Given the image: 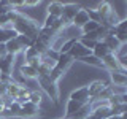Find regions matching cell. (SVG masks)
Segmentation results:
<instances>
[{
  "label": "cell",
  "instance_id": "6da1fadb",
  "mask_svg": "<svg viewBox=\"0 0 127 119\" xmlns=\"http://www.w3.org/2000/svg\"><path fill=\"white\" fill-rule=\"evenodd\" d=\"M37 83H38L40 90L45 94V97L48 100L49 102L51 100L57 102V98H59V86L56 84V83H53L49 78H41V76L37 78Z\"/></svg>",
  "mask_w": 127,
  "mask_h": 119
},
{
  "label": "cell",
  "instance_id": "7a4b0ae2",
  "mask_svg": "<svg viewBox=\"0 0 127 119\" xmlns=\"http://www.w3.org/2000/svg\"><path fill=\"white\" fill-rule=\"evenodd\" d=\"M68 100H75V102L81 103V105H87V103L91 102V97H89V94H87L86 86H81V87L73 89L70 92V95H68Z\"/></svg>",
  "mask_w": 127,
  "mask_h": 119
},
{
  "label": "cell",
  "instance_id": "3957f363",
  "mask_svg": "<svg viewBox=\"0 0 127 119\" xmlns=\"http://www.w3.org/2000/svg\"><path fill=\"white\" fill-rule=\"evenodd\" d=\"M108 84H110V81H102V79H94V81H91L89 84H86V89H87V94H89L91 100L97 97Z\"/></svg>",
  "mask_w": 127,
  "mask_h": 119
},
{
  "label": "cell",
  "instance_id": "277c9868",
  "mask_svg": "<svg viewBox=\"0 0 127 119\" xmlns=\"http://www.w3.org/2000/svg\"><path fill=\"white\" fill-rule=\"evenodd\" d=\"M89 54H92L91 53L89 49H86L84 46L81 45V43H75L73 46H71V49H70V53H68V56L71 59H73V60H79V59H83V57H86V56H89Z\"/></svg>",
  "mask_w": 127,
  "mask_h": 119
},
{
  "label": "cell",
  "instance_id": "5b68a950",
  "mask_svg": "<svg viewBox=\"0 0 127 119\" xmlns=\"http://www.w3.org/2000/svg\"><path fill=\"white\" fill-rule=\"evenodd\" d=\"M14 70V56L6 54L0 59V73L2 75H11Z\"/></svg>",
  "mask_w": 127,
  "mask_h": 119
},
{
  "label": "cell",
  "instance_id": "8992f818",
  "mask_svg": "<svg viewBox=\"0 0 127 119\" xmlns=\"http://www.w3.org/2000/svg\"><path fill=\"white\" fill-rule=\"evenodd\" d=\"M73 63H75V60L70 57L68 54H59L57 60H56V68L61 70V71H64V73H67Z\"/></svg>",
  "mask_w": 127,
  "mask_h": 119
},
{
  "label": "cell",
  "instance_id": "52a82bcc",
  "mask_svg": "<svg viewBox=\"0 0 127 119\" xmlns=\"http://www.w3.org/2000/svg\"><path fill=\"white\" fill-rule=\"evenodd\" d=\"M102 67H103V70H106L108 73H111V71H121L119 63L116 60V57H114V54L105 56V57L102 59Z\"/></svg>",
  "mask_w": 127,
  "mask_h": 119
},
{
  "label": "cell",
  "instance_id": "ba28073f",
  "mask_svg": "<svg viewBox=\"0 0 127 119\" xmlns=\"http://www.w3.org/2000/svg\"><path fill=\"white\" fill-rule=\"evenodd\" d=\"M83 106H84V105H81V103H78L75 100H67V103H65V113H64L62 118L64 119H70L75 113H78Z\"/></svg>",
  "mask_w": 127,
  "mask_h": 119
},
{
  "label": "cell",
  "instance_id": "9c48e42d",
  "mask_svg": "<svg viewBox=\"0 0 127 119\" xmlns=\"http://www.w3.org/2000/svg\"><path fill=\"white\" fill-rule=\"evenodd\" d=\"M64 11V3L62 2H49L46 3V14L54 16V18H61Z\"/></svg>",
  "mask_w": 127,
  "mask_h": 119
},
{
  "label": "cell",
  "instance_id": "30bf717a",
  "mask_svg": "<svg viewBox=\"0 0 127 119\" xmlns=\"http://www.w3.org/2000/svg\"><path fill=\"white\" fill-rule=\"evenodd\" d=\"M110 84H113V86H127V75L124 71H111L110 73Z\"/></svg>",
  "mask_w": 127,
  "mask_h": 119
},
{
  "label": "cell",
  "instance_id": "8fae6325",
  "mask_svg": "<svg viewBox=\"0 0 127 119\" xmlns=\"http://www.w3.org/2000/svg\"><path fill=\"white\" fill-rule=\"evenodd\" d=\"M87 21H89V14H87L86 10H83V8H81V10L76 13V16L71 19V26L76 27V29H81V27L84 26Z\"/></svg>",
  "mask_w": 127,
  "mask_h": 119
},
{
  "label": "cell",
  "instance_id": "7c38bea8",
  "mask_svg": "<svg viewBox=\"0 0 127 119\" xmlns=\"http://www.w3.org/2000/svg\"><path fill=\"white\" fill-rule=\"evenodd\" d=\"M5 48H6V54H11V56H18V54H21L22 53V46L19 45V41L16 38L13 40H10V41H6L5 43Z\"/></svg>",
  "mask_w": 127,
  "mask_h": 119
},
{
  "label": "cell",
  "instance_id": "4fadbf2b",
  "mask_svg": "<svg viewBox=\"0 0 127 119\" xmlns=\"http://www.w3.org/2000/svg\"><path fill=\"white\" fill-rule=\"evenodd\" d=\"M108 54H111L110 53V49L106 48V45L103 41H97V45H95V48L92 49V56H95L97 59H102L105 57V56H108Z\"/></svg>",
  "mask_w": 127,
  "mask_h": 119
},
{
  "label": "cell",
  "instance_id": "5bb4252c",
  "mask_svg": "<svg viewBox=\"0 0 127 119\" xmlns=\"http://www.w3.org/2000/svg\"><path fill=\"white\" fill-rule=\"evenodd\" d=\"M102 41H103V43L106 45V48L110 49V53H111V54H114V53H116V51L119 49V46H121V43H119V41H118V40L114 38V37H113L111 33H108V35H106L105 38L102 40Z\"/></svg>",
  "mask_w": 127,
  "mask_h": 119
},
{
  "label": "cell",
  "instance_id": "9a60e30c",
  "mask_svg": "<svg viewBox=\"0 0 127 119\" xmlns=\"http://www.w3.org/2000/svg\"><path fill=\"white\" fill-rule=\"evenodd\" d=\"M78 62L83 63V65L95 67V68H103V67H102V60H100V59H97V57H95V56H92V54H89V56H86V57L79 59Z\"/></svg>",
  "mask_w": 127,
  "mask_h": 119
},
{
  "label": "cell",
  "instance_id": "2e32d148",
  "mask_svg": "<svg viewBox=\"0 0 127 119\" xmlns=\"http://www.w3.org/2000/svg\"><path fill=\"white\" fill-rule=\"evenodd\" d=\"M45 94L41 92V90H30V97H29V102L30 103H33V105H37V106H40V105H43V102H45Z\"/></svg>",
  "mask_w": 127,
  "mask_h": 119
},
{
  "label": "cell",
  "instance_id": "e0dca14e",
  "mask_svg": "<svg viewBox=\"0 0 127 119\" xmlns=\"http://www.w3.org/2000/svg\"><path fill=\"white\" fill-rule=\"evenodd\" d=\"M16 37H18V33L13 29H2L0 30V45H5L6 41H10Z\"/></svg>",
  "mask_w": 127,
  "mask_h": 119
},
{
  "label": "cell",
  "instance_id": "ac0fdd59",
  "mask_svg": "<svg viewBox=\"0 0 127 119\" xmlns=\"http://www.w3.org/2000/svg\"><path fill=\"white\" fill-rule=\"evenodd\" d=\"M19 89H21V86L18 84V83H14V81H11L10 84H6V94L10 98H13V100H16V97H18V94H19Z\"/></svg>",
  "mask_w": 127,
  "mask_h": 119
},
{
  "label": "cell",
  "instance_id": "d6986e66",
  "mask_svg": "<svg viewBox=\"0 0 127 119\" xmlns=\"http://www.w3.org/2000/svg\"><path fill=\"white\" fill-rule=\"evenodd\" d=\"M29 97H30V90L27 89V87H21V89H19V94H18V97H16L14 102H18L19 105H24V103L29 102Z\"/></svg>",
  "mask_w": 127,
  "mask_h": 119
},
{
  "label": "cell",
  "instance_id": "ffe728a7",
  "mask_svg": "<svg viewBox=\"0 0 127 119\" xmlns=\"http://www.w3.org/2000/svg\"><path fill=\"white\" fill-rule=\"evenodd\" d=\"M98 27H100V24H97V22H94V21H87L79 30H81V35H86V33H89V32H95Z\"/></svg>",
  "mask_w": 127,
  "mask_h": 119
},
{
  "label": "cell",
  "instance_id": "44dd1931",
  "mask_svg": "<svg viewBox=\"0 0 127 119\" xmlns=\"http://www.w3.org/2000/svg\"><path fill=\"white\" fill-rule=\"evenodd\" d=\"M76 41H78L76 38H68V40H65V41H64V45L61 46V49H59L57 53H59V54H68L70 49H71V46H73Z\"/></svg>",
  "mask_w": 127,
  "mask_h": 119
},
{
  "label": "cell",
  "instance_id": "7402d4cb",
  "mask_svg": "<svg viewBox=\"0 0 127 119\" xmlns=\"http://www.w3.org/2000/svg\"><path fill=\"white\" fill-rule=\"evenodd\" d=\"M26 63L29 67H32V68H35V70H38V67H40V56H37V57H32V59H29V60H26Z\"/></svg>",
  "mask_w": 127,
  "mask_h": 119
},
{
  "label": "cell",
  "instance_id": "603a6c76",
  "mask_svg": "<svg viewBox=\"0 0 127 119\" xmlns=\"http://www.w3.org/2000/svg\"><path fill=\"white\" fill-rule=\"evenodd\" d=\"M5 94H6V84L0 83V97H3Z\"/></svg>",
  "mask_w": 127,
  "mask_h": 119
},
{
  "label": "cell",
  "instance_id": "cb8c5ba5",
  "mask_svg": "<svg viewBox=\"0 0 127 119\" xmlns=\"http://www.w3.org/2000/svg\"><path fill=\"white\" fill-rule=\"evenodd\" d=\"M5 56H6V48H5V45H0V59L5 57Z\"/></svg>",
  "mask_w": 127,
  "mask_h": 119
},
{
  "label": "cell",
  "instance_id": "d4e9b609",
  "mask_svg": "<svg viewBox=\"0 0 127 119\" xmlns=\"http://www.w3.org/2000/svg\"><path fill=\"white\" fill-rule=\"evenodd\" d=\"M5 111V106H3V102H2V98H0V114Z\"/></svg>",
  "mask_w": 127,
  "mask_h": 119
},
{
  "label": "cell",
  "instance_id": "484cf974",
  "mask_svg": "<svg viewBox=\"0 0 127 119\" xmlns=\"http://www.w3.org/2000/svg\"><path fill=\"white\" fill-rule=\"evenodd\" d=\"M0 119H3V118H2V114H0Z\"/></svg>",
  "mask_w": 127,
  "mask_h": 119
},
{
  "label": "cell",
  "instance_id": "4316f807",
  "mask_svg": "<svg viewBox=\"0 0 127 119\" xmlns=\"http://www.w3.org/2000/svg\"><path fill=\"white\" fill-rule=\"evenodd\" d=\"M57 119H64V118H57Z\"/></svg>",
  "mask_w": 127,
  "mask_h": 119
},
{
  "label": "cell",
  "instance_id": "83f0119b",
  "mask_svg": "<svg viewBox=\"0 0 127 119\" xmlns=\"http://www.w3.org/2000/svg\"><path fill=\"white\" fill-rule=\"evenodd\" d=\"M0 75H2V73H0Z\"/></svg>",
  "mask_w": 127,
  "mask_h": 119
}]
</instances>
